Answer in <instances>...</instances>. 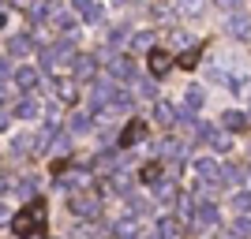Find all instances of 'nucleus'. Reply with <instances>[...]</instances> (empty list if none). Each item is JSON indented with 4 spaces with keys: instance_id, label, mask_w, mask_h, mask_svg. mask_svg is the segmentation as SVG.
I'll return each mask as SVG.
<instances>
[{
    "instance_id": "obj_1",
    "label": "nucleus",
    "mask_w": 251,
    "mask_h": 239,
    "mask_svg": "<svg viewBox=\"0 0 251 239\" xmlns=\"http://www.w3.org/2000/svg\"><path fill=\"white\" fill-rule=\"evenodd\" d=\"M45 202H30V206H23L15 217H11V232L15 236H45Z\"/></svg>"
},
{
    "instance_id": "obj_2",
    "label": "nucleus",
    "mask_w": 251,
    "mask_h": 239,
    "mask_svg": "<svg viewBox=\"0 0 251 239\" xmlns=\"http://www.w3.org/2000/svg\"><path fill=\"white\" fill-rule=\"evenodd\" d=\"M75 64V45L72 42H60V45H49V49L42 52V67L45 71H64V67H72Z\"/></svg>"
},
{
    "instance_id": "obj_3",
    "label": "nucleus",
    "mask_w": 251,
    "mask_h": 239,
    "mask_svg": "<svg viewBox=\"0 0 251 239\" xmlns=\"http://www.w3.org/2000/svg\"><path fill=\"white\" fill-rule=\"evenodd\" d=\"M184 217H188L191 228L199 232V228H214V224L221 220V213H218V206H214V202H191V206L184 209Z\"/></svg>"
},
{
    "instance_id": "obj_4",
    "label": "nucleus",
    "mask_w": 251,
    "mask_h": 239,
    "mask_svg": "<svg viewBox=\"0 0 251 239\" xmlns=\"http://www.w3.org/2000/svg\"><path fill=\"white\" fill-rule=\"evenodd\" d=\"M68 209H72V217H79V220H98L101 202H98L94 195H86V191H75L72 202H68Z\"/></svg>"
},
{
    "instance_id": "obj_5",
    "label": "nucleus",
    "mask_w": 251,
    "mask_h": 239,
    "mask_svg": "<svg viewBox=\"0 0 251 239\" xmlns=\"http://www.w3.org/2000/svg\"><path fill=\"white\" fill-rule=\"evenodd\" d=\"M191 172H195V183H199V187H218L221 183V165L214 157H199V161L191 165Z\"/></svg>"
},
{
    "instance_id": "obj_6",
    "label": "nucleus",
    "mask_w": 251,
    "mask_h": 239,
    "mask_svg": "<svg viewBox=\"0 0 251 239\" xmlns=\"http://www.w3.org/2000/svg\"><path fill=\"white\" fill-rule=\"evenodd\" d=\"M49 86H52V97H56L60 105H75V101H79V79H75V75H72V79L60 75V79H52Z\"/></svg>"
},
{
    "instance_id": "obj_7",
    "label": "nucleus",
    "mask_w": 251,
    "mask_h": 239,
    "mask_svg": "<svg viewBox=\"0 0 251 239\" xmlns=\"http://www.w3.org/2000/svg\"><path fill=\"white\" fill-rule=\"evenodd\" d=\"M11 83H15L19 94H34L38 83H42V71H38V67H15V71H11Z\"/></svg>"
},
{
    "instance_id": "obj_8",
    "label": "nucleus",
    "mask_w": 251,
    "mask_h": 239,
    "mask_svg": "<svg viewBox=\"0 0 251 239\" xmlns=\"http://www.w3.org/2000/svg\"><path fill=\"white\" fill-rule=\"evenodd\" d=\"M72 75L79 79V83H90L98 75V60L94 56H83V52H75V64H72Z\"/></svg>"
},
{
    "instance_id": "obj_9",
    "label": "nucleus",
    "mask_w": 251,
    "mask_h": 239,
    "mask_svg": "<svg viewBox=\"0 0 251 239\" xmlns=\"http://www.w3.org/2000/svg\"><path fill=\"white\" fill-rule=\"evenodd\" d=\"M60 187H64V191H72V195H75V191H86V187H90V172H83V168L64 172V176H60Z\"/></svg>"
},
{
    "instance_id": "obj_10",
    "label": "nucleus",
    "mask_w": 251,
    "mask_h": 239,
    "mask_svg": "<svg viewBox=\"0 0 251 239\" xmlns=\"http://www.w3.org/2000/svg\"><path fill=\"white\" fill-rule=\"evenodd\" d=\"M173 52H165V49H150V75H154V79H161V75L169 71V67H173Z\"/></svg>"
},
{
    "instance_id": "obj_11",
    "label": "nucleus",
    "mask_w": 251,
    "mask_h": 239,
    "mask_svg": "<svg viewBox=\"0 0 251 239\" xmlns=\"http://www.w3.org/2000/svg\"><path fill=\"white\" fill-rule=\"evenodd\" d=\"M143 138H147V127L139 124V120H131V124H127L124 131H120V138H116V146H120V150H127V146L143 142Z\"/></svg>"
},
{
    "instance_id": "obj_12",
    "label": "nucleus",
    "mask_w": 251,
    "mask_h": 239,
    "mask_svg": "<svg viewBox=\"0 0 251 239\" xmlns=\"http://www.w3.org/2000/svg\"><path fill=\"white\" fill-rule=\"evenodd\" d=\"M109 75L113 79H135V64L116 52V56H109Z\"/></svg>"
},
{
    "instance_id": "obj_13",
    "label": "nucleus",
    "mask_w": 251,
    "mask_h": 239,
    "mask_svg": "<svg viewBox=\"0 0 251 239\" xmlns=\"http://www.w3.org/2000/svg\"><path fill=\"white\" fill-rule=\"evenodd\" d=\"M154 191H157V202H161L165 209L180 202V191H176V183H173V179H157V183H154Z\"/></svg>"
},
{
    "instance_id": "obj_14",
    "label": "nucleus",
    "mask_w": 251,
    "mask_h": 239,
    "mask_svg": "<svg viewBox=\"0 0 251 239\" xmlns=\"http://www.w3.org/2000/svg\"><path fill=\"white\" fill-rule=\"evenodd\" d=\"M34 38L30 34H11L8 38V56H26V52H34Z\"/></svg>"
},
{
    "instance_id": "obj_15",
    "label": "nucleus",
    "mask_w": 251,
    "mask_h": 239,
    "mask_svg": "<svg viewBox=\"0 0 251 239\" xmlns=\"http://www.w3.org/2000/svg\"><path fill=\"white\" fill-rule=\"evenodd\" d=\"M72 4H75V11H79L86 22H101V19H105V11H101V4H98V0H72Z\"/></svg>"
},
{
    "instance_id": "obj_16",
    "label": "nucleus",
    "mask_w": 251,
    "mask_h": 239,
    "mask_svg": "<svg viewBox=\"0 0 251 239\" xmlns=\"http://www.w3.org/2000/svg\"><path fill=\"white\" fill-rule=\"evenodd\" d=\"M225 30H229L232 38H240V42H248V38H251V19L236 11V15H232V19L225 22Z\"/></svg>"
},
{
    "instance_id": "obj_17",
    "label": "nucleus",
    "mask_w": 251,
    "mask_h": 239,
    "mask_svg": "<svg viewBox=\"0 0 251 239\" xmlns=\"http://www.w3.org/2000/svg\"><path fill=\"white\" fill-rule=\"evenodd\" d=\"M38 112H42V105H38L34 94H23L19 101H15V116H23V120H34Z\"/></svg>"
},
{
    "instance_id": "obj_18",
    "label": "nucleus",
    "mask_w": 251,
    "mask_h": 239,
    "mask_svg": "<svg viewBox=\"0 0 251 239\" xmlns=\"http://www.w3.org/2000/svg\"><path fill=\"white\" fill-rule=\"evenodd\" d=\"M221 127H225V131H244V127H248V116H244L240 109H225V112H221Z\"/></svg>"
},
{
    "instance_id": "obj_19",
    "label": "nucleus",
    "mask_w": 251,
    "mask_h": 239,
    "mask_svg": "<svg viewBox=\"0 0 251 239\" xmlns=\"http://www.w3.org/2000/svg\"><path fill=\"white\" fill-rule=\"evenodd\" d=\"M154 120H157L161 127H173L180 116H176V109H173L169 101H157V105H154Z\"/></svg>"
},
{
    "instance_id": "obj_20",
    "label": "nucleus",
    "mask_w": 251,
    "mask_h": 239,
    "mask_svg": "<svg viewBox=\"0 0 251 239\" xmlns=\"http://www.w3.org/2000/svg\"><path fill=\"white\" fill-rule=\"evenodd\" d=\"M202 101H206V94H202V86H188V94H184V105H188V116H195L202 109Z\"/></svg>"
},
{
    "instance_id": "obj_21",
    "label": "nucleus",
    "mask_w": 251,
    "mask_h": 239,
    "mask_svg": "<svg viewBox=\"0 0 251 239\" xmlns=\"http://www.w3.org/2000/svg\"><path fill=\"white\" fill-rule=\"evenodd\" d=\"M52 15H56V4H52V0H38V4L30 8L34 22H45V19H52Z\"/></svg>"
},
{
    "instance_id": "obj_22",
    "label": "nucleus",
    "mask_w": 251,
    "mask_h": 239,
    "mask_svg": "<svg viewBox=\"0 0 251 239\" xmlns=\"http://www.w3.org/2000/svg\"><path fill=\"white\" fill-rule=\"evenodd\" d=\"M113 236H139V217L131 213V217L116 220V224H113Z\"/></svg>"
},
{
    "instance_id": "obj_23",
    "label": "nucleus",
    "mask_w": 251,
    "mask_h": 239,
    "mask_svg": "<svg viewBox=\"0 0 251 239\" xmlns=\"http://www.w3.org/2000/svg\"><path fill=\"white\" fill-rule=\"evenodd\" d=\"M90 127H94V120H90L86 112H75L72 120H68V131H75V135H86Z\"/></svg>"
},
{
    "instance_id": "obj_24",
    "label": "nucleus",
    "mask_w": 251,
    "mask_h": 239,
    "mask_svg": "<svg viewBox=\"0 0 251 239\" xmlns=\"http://www.w3.org/2000/svg\"><path fill=\"white\" fill-rule=\"evenodd\" d=\"M157 153H161V157H173V161H176V157H184V142H176V138H165V142L157 146Z\"/></svg>"
},
{
    "instance_id": "obj_25",
    "label": "nucleus",
    "mask_w": 251,
    "mask_h": 239,
    "mask_svg": "<svg viewBox=\"0 0 251 239\" xmlns=\"http://www.w3.org/2000/svg\"><path fill=\"white\" fill-rule=\"evenodd\" d=\"M232 209H236V213H251V187H244V191L232 195Z\"/></svg>"
},
{
    "instance_id": "obj_26",
    "label": "nucleus",
    "mask_w": 251,
    "mask_h": 239,
    "mask_svg": "<svg viewBox=\"0 0 251 239\" xmlns=\"http://www.w3.org/2000/svg\"><path fill=\"white\" fill-rule=\"evenodd\" d=\"M240 179H244V172H240L236 165H221V183H229V187H236Z\"/></svg>"
},
{
    "instance_id": "obj_27",
    "label": "nucleus",
    "mask_w": 251,
    "mask_h": 239,
    "mask_svg": "<svg viewBox=\"0 0 251 239\" xmlns=\"http://www.w3.org/2000/svg\"><path fill=\"white\" fill-rule=\"evenodd\" d=\"M131 49H139V52L154 49V34H150V30H143V34H131Z\"/></svg>"
},
{
    "instance_id": "obj_28",
    "label": "nucleus",
    "mask_w": 251,
    "mask_h": 239,
    "mask_svg": "<svg viewBox=\"0 0 251 239\" xmlns=\"http://www.w3.org/2000/svg\"><path fill=\"white\" fill-rule=\"evenodd\" d=\"M202 8H206V0H180V11H184V15H202Z\"/></svg>"
},
{
    "instance_id": "obj_29",
    "label": "nucleus",
    "mask_w": 251,
    "mask_h": 239,
    "mask_svg": "<svg viewBox=\"0 0 251 239\" xmlns=\"http://www.w3.org/2000/svg\"><path fill=\"white\" fill-rule=\"evenodd\" d=\"M127 209H131L135 217H143V213L150 209V202H147V198H139V195H131V198H127Z\"/></svg>"
},
{
    "instance_id": "obj_30",
    "label": "nucleus",
    "mask_w": 251,
    "mask_h": 239,
    "mask_svg": "<svg viewBox=\"0 0 251 239\" xmlns=\"http://www.w3.org/2000/svg\"><path fill=\"white\" fill-rule=\"evenodd\" d=\"M176 232H180V224L173 217H161V220H157V236H176Z\"/></svg>"
},
{
    "instance_id": "obj_31",
    "label": "nucleus",
    "mask_w": 251,
    "mask_h": 239,
    "mask_svg": "<svg viewBox=\"0 0 251 239\" xmlns=\"http://www.w3.org/2000/svg\"><path fill=\"white\" fill-rule=\"evenodd\" d=\"M139 179H143V183H150V187H154L157 179H161V168H157V165H147V168H143V176H139Z\"/></svg>"
},
{
    "instance_id": "obj_32",
    "label": "nucleus",
    "mask_w": 251,
    "mask_h": 239,
    "mask_svg": "<svg viewBox=\"0 0 251 239\" xmlns=\"http://www.w3.org/2000/svg\"><path fill=\"white\" fill-rule=\"evenodd\" d=\"M26 146H30V138H15V142H11V157H26L30 153Z\"/></svg>"
},
{
    "instance_id": "obj_33",
    "label": "nucleus",
    "mask_w": 251,
    "mask_h": 239,
    "mask_svg": "<svg viewBox=\"0 0 251 239\" xmlns=\"http://www.w3.org/2000/svg\"><path fill=\"white\" fill-rule=\"evenodd\" d=\"M127 42V30L124 26H113V30H109V45H124Z\"/></svg>"
},
{
    "instance_id": "obj_34",
    "label": "nucleus",
    "mask_w": 251,
    "mask_h": 239,
    "mask_svg": "<svg viewBox=\"0 0 251 239\" xmlns=\"http://www.w3.org/2000/svg\"><path fill=\"white\" fill-rule=\"evenodd\" d=\"M195 60H199V49H188V52H180V60H176V64H184V67H195Z\"/></svg>"
},
{
    "instance_id": "obj_35",
    "label": "nucleus",
    "mask_w": 251,
    "mask_h": 239,
    "mask_svg": "<svg viewBox=\"0 0 251 239\" xmlns=\"http://www.w3.org/2000/svg\"><path fill=\"white\" fill-rule=\"evenodd\" d=\"M34 187H38V179H34V176H23L19 179V195H34Z\"/></svg>"
},
{
    "instance_id": "obj_36",
    "label": "nucleus",
    "mask_w": 251,
    "mask_h": 239,
    "mask_svg": "<svg viewBox=\"0 0 251 239\" xmlns=\"http://www.w3.org/2000/svg\"><path fill=\"white\" fill-rule=\"evenodd\" d=\"M131 83H135V90H139L143 97H154V86H150L147 79H131Z\"/></svg>"
},
{
    "instance_id": "obj_37",
    "label": "nucleus",
    "mask_w": 251,
    "mask_h": 239,
    "mask_svg": "<svg viewBox=\"0 0 251 239\" xmlns=\"http://www.w3.org/2000/svg\"><path fill=\"white\" fill-rule=\"evenodd\" d=\"M11 94H15V86H8L4 79H0V105H8V101H11Z\"/></svg>"
},
{
    "instance_id": "obj_38",
    "label": "nucleus",
    "mask_w": 251,
    "mask_h": 239,
    "mask_svg": "<svg viewBox=\"0 0 251 239\" xmlns=\"http://www.w3.org/2000/svg\"><path fill=\"white\" fill-rule=\"evenodd\" d=\"M236 232H240V236H251V217H240V220H236Z\"/></svg>"
},
{
    "instance_id": "obj_39",
    "label": "nucleus",
    "mask_w": 251,
    "mask_h": 239,
    "mask_svg": "<svg viewBox=\"0 0 251 239\" xmlns=\"http://www.w3.org/2000/svg\"><path fill=\"white\" fill-rule=\"evenodd\" d=\"M8 127H11V112L0 105V131H8Z\"/></svg>"
},
{
    "instance_id": "obj_40",
    "label": "nucleus",
    "mask_w": 251,
    "mask_h": 239,
    "mask_svg": "<svg viewBox=\"0 0 251 239\" xmlns=\"http://www.w3.org/2000/svg\"><path fill=\"white\" fill-rule=\"evenodd\" d=\"M8 220H11V213H8V206L0 202V224H8Z\"/></svg>"
},
{
    "instance_id": "obj_41",
    "label": "nucleus",
    "mask_w": 251,
    "mask_h": 239,
    "mask_svg": "<svg viewBox=\"0 0 251 239\" xmlns=\"http://www.w3.org/2000/svg\"><path fill=\"white\" fill-rule=\"evenodd\" d=\"M218 4H221V8H232V11L240 8V0H218Z\"/></svg>"
},
{
    "instance_id": "obj_42",
    "label": "nucleus",
    "mask_w": 251,
    "mask_h": 239,
    "mask_svg": "<svg viewBox=\"0 0 251 239\" xmlns=\"http://www.w3.org/2000/svg\"><path fill=\"white\" fill-rule=\"evenodd\" d=\"M11 67H8V60H4V56H0V79H4V75H8Z\"/></svg>"
},
{
    "instance_id": "obj_43",
    "label": "nucleus",
    "mask_w": 251,
    "mask_h": 239,
    "mask_svg": "<svg viewBox=\"0 0 251 239\" xmlns=\"http://www.w3.org/2000/svg\"><path fill=\"white\" fill-rule=\"evenodd\" d=\"M4 191H8V179H4V176H0V195H4Z\"/></svg>"
},
{
    "instance_id": "obj_44",
    "label": "nucleus",
    "mask_w": 251,
    "mask_h": 239,
    "mask_svg": "<svg viewBox=\"0 0 251 239\" xmlns=\"http://www.w3.org/2000/svg\"><path fill=\"white\" fill-rule=\"evenodd\" d=\"M4 22H8V15H4V11H0V26H4Z\"/></svg>"
},
{
    "instance_id": "obj_45",
    "label": "nucleus",
    "mask_w": 251,
    "mask_h": 239,
    "mask_svg": "<svg viewBox=\"0 0 251 239\" xmlns=\"http://www.w3.org/2000/svg\"><path fill=\"white\" fill-rule=\"evenodd\" d=\"M11 4H23V0H11Z\"/></svg>"
}]
</instances>
